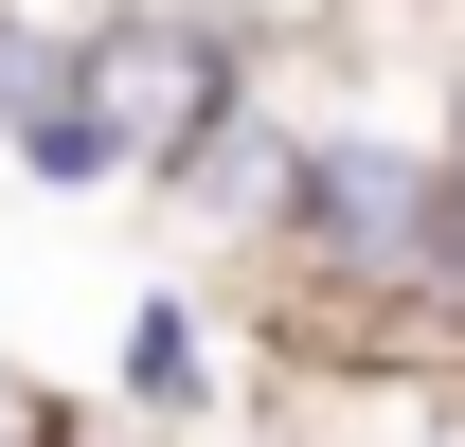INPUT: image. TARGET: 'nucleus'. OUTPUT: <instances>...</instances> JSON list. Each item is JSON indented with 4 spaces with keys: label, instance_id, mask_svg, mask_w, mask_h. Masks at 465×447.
Here are the masks:
<instances>
[{
    "label": "nucleus",
    "instance_id": "nucleus-3",
    "mask_svg": "<svg viewBox=\"0 0 465 447\" xmlns=\"http://www.w3.org/2000/svg\"><path fill=\"white\" fill-rule=\"evenodd\" d=\"M0 162L36 179V197H108V179H125V144H108V108H90V36H72V72H54V90H36V108L0 125Z\"/></svg>",
    "mask_w": 465,
    "mask_h": 447
},
{
    "label": "nucleus",
    "instance_id": "nucleus-2",
    "mask_svg": "<svg viewBox=\"0 0 465 447\" xmlns=\"http://www.w3.org/2000/svg\"><path fill=\"white\" fill-rule=\"evenodd\" d=\"M251 393V323L215 286H143L125 304V358H108V430H215Z\"/></svg>",
    "mask_w": 465,
    "mask_h": 447
},
{
    "label": "nucleus",
    "instance_id": "nucleus-1",
    "mask_svg": "<svg viewBox=\"0 0 465 447\" xmlns=\"http://www.w3.org/2000/svg\"><path fill=\"white\" fill-rule=\"evenodd\" d=\"M232 72H251V36H232L215 0H108L90 18V108H108V144H125L143 197L197 162V125L232 108Z\"/></svg>",
    "mask_w": 465,
    "mask_h": 447
},
{
    "label": "nucleus",
    "instance_id": "nucleus-5",
    "mask_svg": "<svg viewBox=\"0 0 465 447\" xmlns=\"http://www.w3.org/2000/svg\"><path fill=\"white\" fill-rule=\"evenodd\" d=\"M430 90H448V108H430V162H448V179H465V55H448V72H430Z\"/></svg>",
    "mask_w": 465,
    "mask_h": 447
},
{
    "label": "nucleus",
    "instance_id": "nucleus-6",
    "mask_svg": "<svg viewBox=\"0 0 465 447\" xmlns=\"http://www.w3.org/2000/svg\"><path fill=\"white\" fill-rule=\"evenodd\" d=\"M72 447H143V430H90V412H72Z\"/></svg>",
    "mask_w": 465,
    "mask_h": 447
},
{
    "label": "nucleus",
    "instance_id": "nucleus-4",
    "mask_svg": "<svg viewBox=\"0 0 465 447\" xmlns=\"http://www.w3.org/2000/svg\"><path fill=\"white\" fill-rule=\"evenodd\" d=\"M0 447H72V393H54V376H18V358H0Z\"/></svg>",
    "mask_w": 465,
    "mask_h": 447
}]
</instances>
